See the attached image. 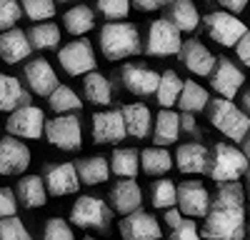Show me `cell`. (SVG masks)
I'll list each match as a JSON object with an SVG mask.
<instances>
[{"mask_svg":"<svg viewBox=\"0 0 250 240\" xmlns=\"http://www.w3.org/2000/svg\"><path fill=\"white\" fill-rule=\"evenodd\" d=\"M205 240H243L245 238V190L240 183H220L210 198L205 215Z\"/></svg>","mask_w":250,"mask_h":240,"instance_id":"cell-1","label":"cell"},{"mask_svg":"<svg viewBox=\"0 0 250 240\" xmlns=\"http://www.w3.org/2000/svg\"><path fill=\"white\" fill-rule=\"evenodd\" d=\"M143 50L140 45V33L133 23H105L100 28V53L108 60H120V58H133Z\"/></svg>","mask_w":250,"mask_h":240,"instance_id":"cell-2","label":"cell"},{"mask_svg":"<svg viewBox=\"0 0 250 240\" xmlns=\"http://www.w3.org/2000/svg\"><path fill=\"white\" fill-rule=\"evenodd\" d=\"M208 118H210V125L215 130H220L225 138L235 140V143H243L250 135V118L240 108H235L233 100L213 98L208 103Z\"/></svg>","mask_w":250,"mask_h":240,"instance_id":"cell-3","label":"cell"},{"mask_svg":"<svg viewBox=\"0 0 250 240\" xmlns=\"http://www.w3.org/2000/svg\"><path fill=\"white\" fill-rule=\"evenodd\" d=\"M248 158L243 150H238L230 143H218L210 153V163H208V175L215 183H238L240 175H248Z\"/></svg>","mask_w":250,"mask_h":240,"instance_id":"cell-4","label":"cell"},{"mask_svg":"<svg viewBox=\"0 0 250 240\" xmlns=\"http://www.w3.org/2000/svg\"><path fill=\"white\" fill-rule=\"evenodd\" d=\"M148 55L153 58H170V55H180L183 50V40H180V30L170 23L168 18H158L148 28V40L145 48Z\"/></svg>","mask_w":250,"mask_h":240,"instance_id":"cell-5","label":"cell"},{"mask_svg":"<svg viewBox=\"0 0 250 240\" xmlns=\"http://www.w3.org/2000/svg\"><path fill=\"white\" fill-rule=\"evenodd\" d=\"M203 25H205L208 38H213L215 43H220L223 48H235L243 40V35L248 33L243 20L235 18L233 13H225V10L208 13L203 18Z\"/></svg>","mask_w":250,"mask_h":240,"instance_id":"cell-6","label":"cell"},{"mask_svg":"<svg viewBox=\"0 0 250 240\" xmlns=\"http://www.w3.org/2000/svg\"><path fill=\"white\" fill-rule=\"evenodd\" d=\"M45 138L48 143L60 150H78L83 145V128L80 118L75 113L70 115H55L45 120Z\"/></svg>","mask_w":250,"mask_h":240,"instance_id":"cell-7","label":"cell"},{"mask_svg":"<svg viewBox=\"0 0 250 240\" xmlns=\"http://www.w3.org/2000/svg\"><path fill=\"white\" fill-rule=\"evenodd\" d=\"M58 60H60V68L68 75H88V73H95V65H98L95 53L90 48V40H85V38L65 43L58 50Z\"/></svg>","mask_w":250,"mask_h":240,"instance_id":"cell-8","label":"cell"},{"mask_svg":"<svg viewBox=\"0 0 250 240\" xmlns=\"http://www.w3.org/2000/svg\"><path fill=\"white\" fill-rule=\"evenodd\" d=\"M110 208L103 203L100 198L95 195H80L73 208H70V220L78 228H100V230H108L110 225Z\"/></svg>","mask_w":250,"mask_h":240,"instance_id":"cell-9","label":"cell"},{"mask_svg":"<svg viewBox=\"0 0 250 240\" xmlns=\"http://www.w3.org/2000/svg\"><path fill=\"white\" fill-rule=\"evenodd\" d=\"M115 78H118V83L128 93L140 95V98L155 95L158 93V85H160V75L155 70H150L148 65H138V63H125L115 73Z\"/></svg>","mask_w":250,"mask_h":240,"instance_id":"cell-10","label":"cell"},{"mask_svg":"<svg viewBox=\"0 0 250 240\" xmlns=\"http://www.w3.org/2000/svg\"><path fill=\"white\" fill-rule=\"evenodd\" d=\"M5 128H8V133L13 138L38 140L40 135H45V115L35 105H23V108H18L15 113H10Z\"/></svg>","mask_w":250,"mask_h":240,"instance_id":"cell-11","label":"cell"},{"mask_svg":"<svg viewBox=\"0 0 250 240\" xmlns=\"http://www.w3.org/2000/svg\"><path fill=\"white\" fill-rule=\"evenodd\" d=\"M178 210L190 218H205L210 210V193L200 180H185L178 188Z\"/></svg>","mask_w":250,"mask_h":240,"instance_id":"cell-12","label":"cell"},{"mask_svg":"<svg viewBox=\"0 0 250 240\" xmlns=\"http://www.w3.org/2000/svg\"><path fill=\"white\" fill-rule=\"evenodd\" d=\"M243 83H245V75L230 58H218L215 60V68H213V75H210V88L220 98H225V100L235 98Z\"/></svg>","mask_w":250,"mask_h":240,"instance_id":"cell-13","label":"cell"},{"mask_svg":"<svg viewBox=\"0 0 250 240\" xmlns=\"http://www.w3.org/2000/svg\"><path fill=\"white\" fill-rule=\"evenodd\" d=\"M128 135L120 108L118 110H100L93 115V140L98 145H113Z\"/></svg>","mask_w":250,"mask_h":240,"instance_id":"cell-14","label":"cell"},{"mask_svg":"<svg viewBox=\"0 0 250 240\" xmlns=\"http://www.w3.org/2000/svg\"><path fill=\"white\" fill-rule=\"evenodd\" d=\"M30 165V150L13 135L0 138V175H20Z\"/></svg>","mask_w":250,"mask_h":240,"instance_id":"cell-15","label":"cell"},{"mask_svg":"<svg viewBox=\"0 0 250 240\" xmlns=\"http://www.w3.org/2000/svg\"><path fill=\"white\" fill-rule=\"evenodd\" d=\"M120 235L123 240H160V223L155 215L135 210L120 220Z\"/></svg>","mask_w":250,"mask_h":240,"instance_id":"cell-16","label":"cell"},{"mask_svg":"<svg viewBox=\"0 0 250 240\" xmlns=\"http://www.w3.org/2000/svg\"><path fill=\"white\" fill-rule=\"evenodd\" d=\"M180 60L183 65L190 70L193 75H200V78H210L213 75V68H215V55L208 50L200 40L190 38L183 43V50H180Z\"/></svg>","mask_w":250,"mask_h":240,"instance_id":"cell-17","label":"cell"},{"mask_svg":"<svg viewBox=\"0 0 250 240\" xmlns=\"http://www.w3.org/2000/svg\"><path fill=\"white\" fill-rule=\"evenodd\" d=\"M45 188L53 198H62V195H70L78 190L80 185V178H78V168L73 163H58L50 165L45 170Z\"/></svg>","mask_w":250,"mask_h":240,"instance_id":"cell-18","label":"cell"},{"mask_svg":"<svg viewBox=\"0 0 250 240\" xmlns=\"http://www.w3.org/2000/svg\"><path fill=\"white\" fill-rule=\"evenodd\" d=\"M28 85L35 95H50L60 83H58V75L55 70L50 68V63L45 58H33L30 63H25V70H23Z\"/></svg>","mask_w":250,"mask_h":240,"instance_id":"cell-19","label":"cell"},{"mask_svg":"<svg viewBox=\"0 0 250 240\" xmlns=\"http://www.w3.org/2000/svg\"><path fill=\"white\" fill-rule=\"evenodd\" d=\"M30 53H33V45L25 30L13 28V30L0 33V58H3V63L15 65L20 60L30 58Z\"/></svg>","mask_w":250,"mask_h":240,"instance_id":"cell-20","label":"cell"},{"mask_svg":"<svg viewBox=\"0 0 250 240\" xmlns=\"http://www.w3.org/2000/svg\"><path fill=\"white\" fill-rule=\"evenodd\" d=\"M110 205L120 213V215H130L135 210H140L143 205V190L135 180H118L108 193Z\"/></svg>","mask_w":250,"mask_h":240,"instance_id":"cell-21","label":"cell"},{"mask_svg":"<svg viewBox=\"0 0 250 240\" xmlns=\"http://www.w3.org/2000/svg\"><path fill=\"white\" fill-rule=\"evenodd\" d=\"M208 163H210V153L203 143H183L175 153V165L180 173L198 175L208 173Z\"/></svg>","mask_w":250,"mask_h":240,"instance_id":"cell-22","label":"cell"},{"mask_svg":"<svg viewBox=\"0 0 250 240\" xmlns=\"http://www.w3.org/2000/svg\"><path fill=\"white\" fill-rule=\"evenodd\" d=\"M30 100V93L20 85L15 75L0 73V113H15L23 105H33Z\"/></svg>","mask_w":250,"mask_h":240,"instance_id":"cell-23","label":"cell"},{"mask_svg":"<svg viewBox=\"0 0 250 240\" xmlns=\"http://www.w3.org/2000/svg\"><path fill=\"white\" fill-rule=\"evenodd\" d=\"M15 198L23 208H43L48 203V188L40 175H23L15 185Z\"/></svg>","mask_w":250,"mask_h":240,"instance_id":"cell-24","label":"cell"},{"mask_svg":"<svg viewBox=\"0 0 250 240\" xmlns=\"http://www.w3.org/2000/svg\"><path fill=\"white\" fill-rule=\"evenodd\" d=\"M123 120H125V130H128L130 138H148L150 133V108L145 103H130V105H123L120 108Z\"/></svg>","mask_w":250,"mask_h":240,"instance_id":"cell-25","label":"cell"},{"mask_svg":"<svg viewBox=\"0 0 250 240\" xmlns=\"http://www.w3.org/2000/svg\"><path fill=\"white\" fill-rule=\"evenodd\" d=\"M78 168V178H80V183H85V185H98V183H105L108 175H110V163H108V158H103V155H88V158H83L75 163Z\"/></svg>","mask_w":250,"mask_h":240,"instance_id":"cell-26","label":"cell"},{"mask_svg":"<svg viewBox=\"0 0 250 240\" xmlns=\"http://www.w3.org/2000/svg\"><path fill=\"white\" fill-rule=\"evenodd\" d=\"M180 135V115L173 110H160L155 118V128H153V140L158 148L173 145Z\"/></svg>","mask_w":250,"mask_h":240,"instance_id":"cell-27","label":"cell"},{"mask_svg":"<svg viewBox=\"0 0 250 240\" xmlns=\"http://www.w3.org/2000/svg\"><path fill=\"white\" fill-rule=\"evenodd\" d=\"M168 20L180 30V33H193L200 23V13L193 0H173Z\"/></svg>","mask_w":250,"mask_h":240,"instance_id":"cell-28","label":"cell"},{"mask_svg":"<svg viewBox=\"0 0 250 240\" xmlns=\"http://www.w3.org/2000/svg\"><path fill=\"white\" fill-rule=\"evenodd\" d=\"M140 170V153L133 148H115L110 155V173H115L118 178L133 180Z\"/></svg>","mask_w":250,"mask_h":240,"instance_id":"cell-29","label":"cell"},{"mask_svg":"<svg viewBox=\"0 0 250 240\" xmlns=\"http://www.w3.org/2000/svg\"><path fill=\"white\" fill-rule=\"evenodd\" d=\"M83 93L90 103L95 105H108L113 100V88H110V80L103 75V73H88L83 78Z\"/></svg>","mask_w":250,"mask_h":240,"instance_id":"cell-30","label":"cell"},{"mask_svg":"<svg viewBox=\"0 0 250 240\" xmlns=\"http://www.w3.org/2000/svg\"><path fill=\"white\" fill-rule=\"evenodd\" d=\"M183 93V80L175 70H165L160 75V85H158V93H155V100L163 110H168L170 105L178 103V98Z\"/></svg>","mask_w":250,"mask_h":240,"instance_id":"cell-31","label":"cell"},{"mask_svg":"<svg viewBox=\"0 0 250 240\" xmlns=\"http://www.w3.org/2000/svg\"><path fill=\"white\" fill-rule=\"evenodd\" d=\"M62 25L70 35H85L88 30L95 28V13L88 5H75L62 15Z\"/></svg>","mask_w":250,"mask_h":240,"instance_id":"cell-32","label":"cell"},{"mask_svg":"<svg viewBox=\"0 0 250 240\" xmlns=\"http://www.w3.org/2000/svg\"><path fill=\"white\" fill-rule=\"evenodd\" d=\"M208 103H210V95L205 88H200L195 80H185L183 83V93L178 98V105L183 113H200Z\"/></svg>","mask_w":250,"mask_h":240,"instance_id":"cell-33","label":"cell"},{"mask_svg":"<svg viewBox=\"0 0 250 240\" xmlns=\"http://www.w3.org/2000/svg\"><path fill=\"white\" fill-rule=\"evenodd\" d=\"M140 168L143 173H148V175H165L170 168H173V158L170 153L165 150V148H145L140 153Z\"/></svg>","mask_w":250,"mask_h":240,"instance_id":"cell-34","label":"cell"},{"mask_svg":"<svg viewBox=\"0 0 250 240\" xmlns=\"http://www.w3.org/2000/svg\"><path fill=\"white\" fill-rule=\"evenodd\" d=\"M150 203L158 210H170L178 205V185L168 178H160L150 188Z\"/></svg>","mask_w":250,"mask_h":240,"instance_id":"cell-35","label":"cell"},{"mask_svg":"<svg viewBox=\"0 0 250 240\" xmlns=\"http://www.w3.org/2000/svg\"><path fill=\"white\" fill-rule=\"evenodd\" d=\"M48 103H50V108H53L58 115H70V113H78V110L83 108L78 93H75L73 88H68V85H58V88L48 95Z\"/></svg>","mask_w":250,"mask_h":240,"instance_id":"cell-36","label":"cell"},{"mask_svg":"<svg viewBox=\"0 0 250 240\" xmlns=\"http://www.w3.org/2000/svg\"><path fill=\"white\" fill-rule=\"evenodd\" d=\"M28 38L33 50H50L60 43V28L55 23H38L28 30Z\"/></svg>","mask_w":250,"mask_h":240,"instance_id":"cell-37","label":"cell"},{"mask_svg":"<svg viewBox=\"0 0 250 240\" xmlns=\"http://www.w3.org/2000/svg\"><path fill=\"white\" fill-rule=\"evenodd\" d=\"M20 8H23V15L38 25L55 15V0H20Z\"/></svg>","mask_w":250,"mask_h":240,"instance_id":"cell-38","label":"cell"},{"mask_svg":"<svg viewBox=\"0 0 250 240\" xmlns=\"http://www.w3.org/2000/svg\"><path fill=\"white\" fill-rule=\"evenodd\" d=\"M95 5L103 18H108V23H118L130 13V0H95Z\"/></svg>","mask_w":250,"mask_h":240,"instance_id":"cell-39","label":"cell"},{"mask_svg":"<svg viewBox=\"0 0 250 240\" xmlns=\"http://www.w3.org/2000/svg\"><path fill=\"white\" fill-rule=\"evenodd\" d=\"M0 240H30V233L23 225V220L10 215L0 220Z\"/></svg>","mask_w":250,"mask_h":240,"instance_id":"cell-40","label":"cell"},{"mask_svg":"<svg viewBox=\"0 0 250 240\" xmlns=\"http://www.w3.org/2000/svg\"><path fill=\"white\" fill-rule=\"evenodd\" d=\"M20 15H23V8H20L18 0H0V33L13 30Z\"/></svg>","mask_w":250,"mask_h":240,"instance_id":"cell-41","label":"cell"},{"mask_svg":"<svg viewBox=\"0 0 250 240\" xmlns=\"http://www.w3.org/2000/svg\"><path fill=\"white\" fill-rule=\"evenodd\" d=\"M43 240H75V235L62 218H50L43 228Z\"/></svg>","mask_w":250,"mask_h":240,"instance_id":"cell-42","label":"cell"},{"mask_svg":"<svg viewBox=\"0 0 250 240\" xmlns=\"http://www.w3.org/2000/svg\"><path fill=\"white\" fill-rule=\"evenodd\" d=\"M168 240H203V238L198 235V225H195V220L185 218L178 228H173V233H170V238H168Z\"/></svg>","mask_w":250,"mask_h":240,"instance_id":"cell-43","label":"cell"},{"mask_svg":"<svg viewBox=\"0 0 250 240\" xmlns=\"http://www.w3.org/2000/svg\"><path fill=\"white\" fill-rule=\"evenodd\" d=\"M15 210H18L15 190H10V188H0V220L15 215Z\"/></svg>","mask_w":250,"mask_h":240,"instance_id":"cell-44","label":"cell"},{"mask_svg":"<svg viewBox=\"0 0 250 240\" xmlns=\"http://www.w3.org/2000/svg\"><path fill=\"white\" fill-rule=\"evenodd\" d=\"M173 0H130V5L143 10V13H153V10H160L165 5H170Z\"/></svg>","mask_w":250,"mask_h":240,"instance_id":"cell-45","label":"cell"},{"mask_svg":"<svg viewBox=\"0 0 250 240\" xmlns=\"http://www.w3.org/2000/svg\"><path fill=\"white\" fill-rule=\"evenodd\" d=\"M235 53H238V58H240V63L250 68V30L243 35V40L235 45Z\"/></svg>","mask_w":250,"mask_h":240,"instance_id":"cell-46","label":"cell"},{"mask_svg":"<svg viewBox=\"0 0 250 240\" xmlns=\"http://www.w3.org/2000/svg\"><path fill=\"white\" fill-rule=\"evenodd\" d=\"M218 3L225 8V13H243L245 8H248V3H250V0H218Z\"/></svg>","mask_w":250,"mask_h":240,"instance_id":"cell-47","label":"cell"},{"mask_svg":"<svg viewBox=\"0 0 250 240\" xmlns=\"http://www.w3.org/2000/svg\"><path fill=\"white\" fill-rule=\"evenodd\" d=\"M180 128H183L185 133H190V135L198 133V123H195L193 113H183V115H180Z\"/></svg>","mask_w":250,"mask_h":240,"instance_id":"cell-48","label":"cell"},{"mask_svg":"<svg viewBox=\"0 0 250 240\" xmlns=\"http://www.w3.org/2000/svg\"><path fill=\"white\" fill-rule=\"evenodd\" d=\"M185 218H180V210H175V208H170V210H165V223H168L170 228H178L180 223H183Z\"/></svg>","mask_w":250,"mask_h":240,"instance_id":"cell-49","label":"cell"},{"mask_svg":"<svg viewBox=\"0 0 250 240\" xmlns=\"http://www.w3.org/2000/svg\"><path fill=\"white\" fill-rule=\"evenodd\" d=\"M243 108H245V115L250 118V90L243 93Z\"/></svg>","mask_w":250,"mask_h":240,"instance_id":"cell-50","label":"cell"},{"mask_svg":"<svg viewBox=\"0 0 250 240\" xmlns=\"http://www.w3.org/2000/svg\"><path fill=\"white\" fill-rule=\"evenodd\" d=\"M243 153H245V158H248V163H250V135L243 140Z\"/></svg>","mask_w":250,"mask_h":240,"instance_id":"cell-51","label":"cell"},{"mask_svg":"<svg viewBox=\"0 0 250 240\" xmlns=\"http://www.w3.org/2000/svg\"><path fill=\"white\" fill-rule=\"evenodd\" d=\"M248 200H250V173H248Z\"/></svg>","mask_w":250,"mask_h":240,"instance_id":"cell-52","label":"cell"},{"mask_svg":"<svg viewBox=\"0 0 250 240\" xmlns=\"http://www.w3.org/2000/svg\"><path fill=\"white\" fill-rule=\"evenodd\" d=\"M83 240H98V238H83Z\"/></svg>","mask_w":250,"mask_h":240,"instance_id":"cell-53","label":"cell"},{"mask_svg":"<svg viewBox=\"0 0 250 240\" xmlns=\"http://www.w3.org/2000/svg\"><path fill=\"white\" fill-rule=\"evenodd\" d=\"M60 3H70V0H60Z\"/></svg>","mask_w":250,"mask_h":240,"instance_id":"cell-54","label":"cell"}]
</instances>
